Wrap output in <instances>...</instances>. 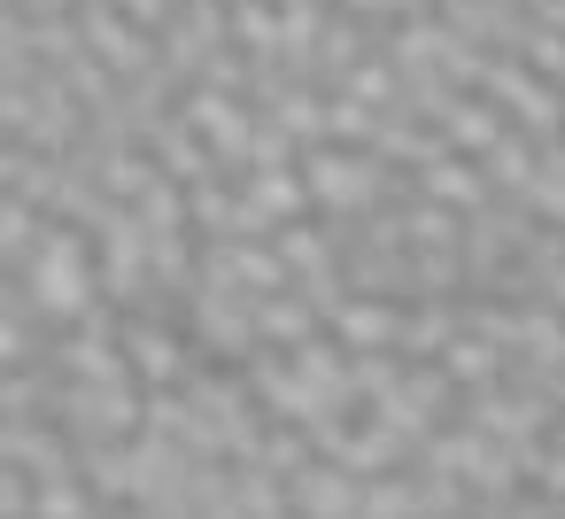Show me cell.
<instances>
[{
    "label": "cell",
    "instance_id": "6da1fadb",
    "mask_svg": "<svg viewBox=\"0 0 565 519\" xmlns=\"http://www.w3.org/2000/svg\"><path fill=\"white\" fill-rule=\"evenodd\" d=\"M40 303H47V310H78V303H86V272H78L71 248H47V264H40Z\"/></svg>",
    "mask_w": 565,
    "mask_h": 519
}]
</instances>
